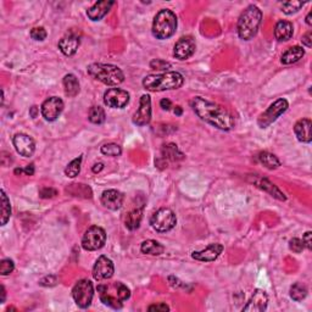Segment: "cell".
Returning <instances> with one entry per match:
<instances>
[{"label":"cell","instance_id":"6da1fadb","mask_svg":"<svg viewBox=\"0 0 312 312\" xmlns=\"http://www.w3.org/2000/svg\"><path fill=\"white\" fill-rule=\"evenodd\" d=\"M191 106L200 120L211 124L215 128L221 130L233 129L235 124L233 115L221 105L206 100L201 96H195L191 100Z\"/></svg>","mask_w":312,"mask_h":312},{"label":"cell","instance_id":"7a4b0ae2","mask_svg":"<svg viewBox=\"0 0 312 312\" xmlns=\"http://www.w3.org/2000/svg\"><path fill=\"white\" fill-rule=\"evenodd\" d=\"M262 21V11L256 5H249L238 19L237 31L242 41H251L259 32Z\"/></svg>","mask_w":312,"mask_h":312},{"label":"cell","instance_id":"3957f363","mask_svg":"<svg viewBox=\"0 0 312 312\" xmlns=\"http://www.w3.org/2000/svg\"><path fill=\"white\" fill-rule=\"evenodd\" d=\"M184 77L180 72L169 71V72L149 75L143 79V86L149 92H165V90L178 89L183 86Z\"/></svg>","mask_w":312,"mask_h":312},{"label":"cell","instance_id":"277c9868","mask_svg":"<svg viewBox=\"0 0 312 312\" xmlns=\"http://www.w3.org/2000/svg\"><path fill=\"white\" fill-rule=\"evenodd\" d=\"M87 71L90 77L110 87L118 86L124 81L122 70L111 64H92L88 66Z\"/></svg>","mask_w":312,"mask_h":312},{"label":"cell","instance_id":"5b68a950","mask_svg":"<svg viewBox=\"0 0 312 312\" xmlns=\"http://www.w3.org/2000/svg\"><path fill=\"white\" fill-rule=\"evenodd\" d=\"M177 30V16L174 11L171 10H160L152 21V35L156 39H164L171 38L176 33Z\"/></svg>","mask_w":312,"mask_h":312},{"label":"cell","instance_id":"8992f818","mask_svg":"<svg viewBox=\"0 0 312 312\" xmlns=\"http://www.w3.org/2000/svg\"><path fill=\"white\" fill-rule=\"evenodd\" d=\"M176 223H177L176 214L171 209L167 208L158 210L150 217V225L159 233H166V232L171 231L175 228Z\"/></svg>","mask_w":312,"mask_h":312},{"label":"cell","instance_id":"52a82bcc","mask_svg":"<svg viewBox=\"0 0 312 312\" xmlns=\"http://www.w3.org/2000/svg\"><path fill=\"white\" fill-rule=\"evenodd\" d=\"M72 297L75 302L78 305V307H89L90 303L93 301V297H94L93 283L89 279L78 280L72 289Z\"/></svg>","mask_w":312,"mask_h":312},{"label":"cell","instance_id":"ba28073f","mask_svg":"<svg viewBox=\"0 0 312 312\" xmlns=\"http://www.w3.org/2000/svg\"><path fill=\"white\" fill-rule=\"evenodd\" d=\"M105 243H106V232L99 226L89 227L82 238V246L87 251L99 250L103 248Z\"/></svg>","mask_w":312,"mask_h":312},{"label":"cell","instance_id":"9c48e42d","mask_svg":"<svg viewBox=\"0 0 312 312\" xmlns=\"http://www.w3.org/2000/svg\"><path fill=\"white\" fill-rule=\"evenodd\" d=\"M289 104L285 99H278L273 104L269 105V107L265 112H262L257 118V124L260 128H267L271 126L274 121L278 120V117L284 113L288 110Z\"/></svg>","mask_w":312,"mask_h":312},{"label":"cell","instance_id":"30bf717a","mask_svg":"<svg viewBox=\"0 0 312 312\" xmlns=\"http://www.w3.org/2000/svg\"><path fill=\"white\" fill-rule=\"evenodd\" d=\"M129 103V93L121 88H110L104 93V104L111 109H123Z\"/></svg>","mask_w":312,"mask_h":312},{"label":"cell","instance_id":"8fae6325","mask_svg":"<svg viewBox=\"0 0 312 312\" xmlns=\"http://www.w3.org/2000/svg\"><path fill=\"white\" fill-rule=\"evenodd\" d=\"M41 111L43 117L47 121H55L60 117L61 112L64 111V101L58 96H52L42 104Z\"/></svg>","mask_w":312,"mask_h":312},{"label":"cell","instance_id":"7c38bea8","mask_svg":"<svg viewBox=\"0 0 312 312\" xmlns=\"http://www.w3.org/2000/svg\"><path fill=\"white\" fill-rule=\"evenodd\" d=\"M115 273V266L113 262L109 257L101 255L98 260H96L94 267H93V277L95 280L100 282V280L110 279Z\"/></svg>","mask_w":312,"mask_h":312},{"label":"cell","instance_id":"4fadbf2b","mask_svg":"<svg viewBox=\"0 0 312 312\" xmlns=\"http://www.w3.org/2000/svg\"><path fill=\"white\" fill-rule=\"evenodd\" d=\"M151 120V99L149 95H141L139 107L133 115V123L137 126H146Z\"/></svg>","mask_w":312,"mask_h":312},{"label":"cell","instance_id":"5bb4252c","mask_svg":"<svg viewBox=\"0 0 312 312\" xmlns=\"http://www.w3.org/2000/svg\"><path fill=\"white\" fill-rule=\"evenodd\" d=\"M195 49H197V44L192 37H182L175 45L174 55L178 60H188L194 55Z\"/></svg>","mask_w":312,"mask_h":312},{"label":"cell","instance_id":"9a60e30c","mask_svg":"<svg viewBox=\"0 0 312 312\" xmlns=\"http://www.w3.org/2000/svg\"><path fill=\"white\" fill-rule=\"evenodd\" d=\"M14 146H15L16 151L24 158H30L36 151V143L30 135L24 134V133H19L13 138Z\"/></svg>","mask_w":312,"mask_h":312},{"label":"cell","instance_id":"2e32d148","mask_svg":"<svg viewBox=\"0 0 312 312\" xmlns=\"http://www.w3.org/2000/svg\"><path fill=\"white\" fill-rule=\"evenodd\" d=\"M268 296L265 290L256 289L251 295L250 300L243 307V312H262L267 308Z\"/></svg>","mask_w":312,"mask_h":312},{"label":"cell","instance_id":"e0dca14e","mask_svg":"<svg viewBox=\"0 0 312 312\" xmlns=\"http://www.w3.org/2000/svg\"><path fill=\"white\" fill-rule=\"evenodd\" d=\"M252 184L260 188L261 191L268 193L271 197L276 198L277 200L280 201H285L286 197L284 195V193L280 192V189L278 188L276 184H273L271 181H268L267 178H261L257 177V176H252Z\"/></svg>","mask_w":312,"mask_h":312},{"label":"cell","instance_id":"ac0fdd59","mask_svg":"<svg viewBox=\"0 0 312 312\" xmlns=\"http://www.w3.org/2000/svg\"><path fill=\"white\" fill-rule=\"evenodd\" d=\"M222 251L223 246L218 243H214L206 246L204 250L194 251L192 254V257L194 260L201 261V262H211V261L216 260L222 254Z\"/></svg>","mask_w":312,"mask_h":312},{"label":"cell","instance_id":"d6986e66","mask_svg":"<svg viewBox=\"0 0 312 312\" xmlns=\"http://www.w3.org/2000/svg\"><path fill=\"white\" fill-rule=\"evenodd\" d=\"M100 200L105 208L116 211V210L121 209L122 205H123L124 195L121 192L116 191V189H109V191L103 192Z\"/></svg>","mask_w":312,"mask_h":312},{"label":"cell","instance_id":"ffe728a7","mask_svg":"<svg viewBox=\"0 0 312 312\" xmlns=\"http://www.w3.org/2000/svg\"><path fill=\"white\" fill-rule=\"evenodd\" d=\"M79 45H81V39H79V37L73 35V33H70V35L62 37L60 42H59L58 47L64 55L72 56L77 53Z\"/></svg>","mask_w":312,"mask_h":312},{"label":"cell","instance_id":"44dd1931","mask_svg":"<svg viewBox=\"0 0 312 312\" xmlns=\"http://www.w3.org/2000/svg\"><path fill=\"white\" fill-rule=\"evenodd\" d=\"M113 5H115V2H111V0H104V2L95 3L92 8L87 10V16L92 21H100L111 10Z\"/></svg>","mask_w":312,"mask_h":312},{"label":"cell","instance_id":"7402d4cb","mask_svg":"<svg viewBox=\"0 0 312 312\" xmlns=\"http://www.w3.org/2000/svg\"><path fill=\"white\" fill-rule=\"evenodd\" d=\"M311 120H308V118H302V120H299L295 123L294 133L297 140L302 141V143H311Z\"/></svg>","mask_w":312,"mask_h":312},{"label":"cell","instance_id":"603a6c76","mask_svg":"<svg viewBox=\"0 0 312 312\" xmlns=\"http://www.w3.org/2000/svg\"><path fill=\"white\" fill-rule=\"evenodd\" d=\"M294 33V27L293 24L285 20H280L276 24L274 27V37L278 42H288L289 39H291Z\"/></svg>","mask_w":312,"mask_h":312},{"label":"cell","instance_id":"cb8c5ba5","mask_svg":"<svg viewBox=\"0 0 312 312\" xmlns=\"http://www.w3.org/2000/svg\"><path fill=\"white\" fill-rule=\"evenodd\" d=\"M141 218H143V206L134 208L129 212H127L126 218H124V225L129 231H135L140 226Z\"/></svg>","mask_w":312,"mask_h":312},{"label":"cell","instance_id":"d4e9b609","mask_svg":"<svg viewBox=\"0 0 312 312\" xmlns=\"http://www.w3.org/2000/svg\"><path fill=\"white\" fill-rule=\"evenodd\" d=\"M303 55H305V50L301 47H299V45H295V47L289 48L285 53H283L282 58H280V62L283 65L295 64L300 59H302Z\"/></svg>","mask_w":312,"mask_h":312},{"label":"cell","instance_id":"484cf974","mask_svg":"<svg viewBox=\"0 0 312 312\" xmlns=\"http://www.w3.org/2000/svg\"><path fill=\"white\" fill-rule=\"evenodd\" d=\"M161 155L164 160L169 161H181L184 159V154L178 149V146L174 143L165 144L161 149Z\"/></svg>","mask_w":312,"mask_h":312},{"label":"cell","instance_id":"4316f807","mask_svg":"<svg viewBox=\"0 0 312 312\" xmlns=\"http://www.w3.org/2000/svg\"><path fill=\"white\" fill-rule=\"evenodd\" d=\"M64 88H65V93L69 98H75V96L78 95L79 93V82L77 77L72 73H69L64 77Z\"/></svg>","mask_w":312,"mask_h":312},{"label":"cell","instance_id":"83f0119b","mask_svg":"<svg viewBox=\"0 0 312 312\" xmlns=\"http://www.w3.org/2000/svg\"><path fill=\"white\" fill-rule=\"evenodd\" d=\"M140 251L145 255L159 256V255L164 254V251H165V248H164V245H161L160 243L156 242V240L149 239V240H145V242L141 243Z\"/></svg>","mask_w":312,"mask_h":312},{"label":"cell","instance_id":"f1b7e54d","mask_svg":"<svg viewBox=\"0 0 312 312\" xmlns=\"http://www.w3.org/2000/svg\"><path fill=\"white\" fill-rule=\"evenodd\" d=\"M257 160L261 165H263L268 170H276L280 166L279 159L274 154H271L268 151H262L257 155Z\"/></svg>","mask_w":312,"mask_h":312},{"label":"cell","instance_id":"f546056e","mask_svg":"<svg viewBox=\"0 0 312 312\" xmlns=\"http://www.w3.org/2000/svg\"><path fill=\"white\" fill-rule=\"evenodd\" d=\"M11 217V204L7 193L2 191V226H5L9 222Z\"/></svg>","mask_w":312,"mask_h":312},{"label":"cell","instance_id":"4dcf8cb0","mask_svg":"<svg viewBox=\"0 0 312 312\" xmlns=\"http://www.w3.org/2000/svg\"><path fill=\"white\" fill-rule=\"evenodd\" d=\"M307 296V288L302 283H295L290 286V297L294 301H302Z\"/></svg>","mask_w":312,"mask_h":312},{"label":"cell","instance_id":"1f68e13d","mask_svg":"<svg viewBox=\"0 0 312 312\" xmlns=\"http://www.w3.org/2000/svg\"><path fill=\"white\" fill-rule=\"evenodd\" d=\"M88 118L92 123L94 124H101L106 120V115H105V110L100 106H92L89 110V115Z\"/></svg>","mask_w":312,"mask_h":312},{"label":"cell","instance_id":"d6a6232c","mask_svg":"<svg viewBox=\"0 0 312 312\" xmlns=\"http://www.w3.org/2000/svg\"><path fill=\"white\" fill-rule=\"evenodd\" d=\"M81 165H82V156H78V158H76L75 160L71 161L69 165L66 166V169H65V175L70 178L77 177L79 172H81Z\"/></svg>","mask_w":312,"mask_h":312},{"label":"cell","instance_id":"836d02e7","mask_svg":"<svg viewBox=\"0 0 312 312\" xmlns=\"http://www.w3.org/2000/svg\"><path fill=\"white\" fill-rule=\"evenodd\" d=\"M101 154L106 155V156H111V158H117L122 154V147L118 145V144L115 143H107L104 144L100 149Z\"/></svg>","mask_w":312,"mask_h":312},{"label":"cell","instance_id":"e575fe53","mask_svg":"<svg viewBox=\"0 0 312 312\" xmlns=\"http://www.w3.org/2000/svg\"><path fill=\"white\" fill-rule=\"evenodd\" d=\"M303 7L302 2H286L283 3L282 11L285 15H291V14L297 13Z\"/></svg>","mask_w":312,"mask_h":312},{"label":"cell","instance_id":"d590c367","mask_svg":"<svg viewBox=\"0 0 312 312\" xmlns=\"http://www.w3.org/2000/svg\"><path fill=\"white\" fill-rule=\"evenodd\" d=\"M14 269H15V263H14L13 260L4 259L0 262V274L2 276H8Z\"/></svg>","mask_w":312,"mask_h":312},{"label":"cell","instance_id":"8d00e7d4","mask_svg":"<svg viewBox=\"0 0 312 312\" xmlns=\"http://www.w3.org/2000/svg\"><path fill=\"white\" fill-rule=\"evenodd\" d=\"M116 288H117L118 297H120V300H121L122 302L126 301V300L129 299L130 290H129L128 286L124 285L123 283H121V282H116Z\"/></svg>","mask_w":312,"mask_h":312},{"label":"cell","instance_id":"74e56055","mask_svg":"<svg viewBox=\"0 0 312 312\" xmlns=\"http://www.w3.org/2000/svg\"><path fill=\"white\" fill-rule=\"evenodd\" d=\"M47 36L48 33L47 31L44 30V27H35L32 28V31H31V38L35 39L37 42L44 41V39L47 38Z\"/></svg>","mask_w":312,"mask_h":312},{"label":"cell","instance_id":"f35d334b","mask_svg":"<svg viewBox=\"0 0 312 312\" xmlns=\"http://www.w3.org/2000/svg\"><path fill=\"white\" fill-rule=\"evenodd\" d=\"M289 249L291 251L295 252V254H300L302 252L303 249H305V245H303V242L299 238H293V239L289 240Z\"/></svg>","mask_w":312,"mask_h":312},{"label":"cell","instance_id":"ab89813d","mask_svg":"<svg viewBox=\"0 0 312 312\" xmlns=\"http://www.w3.org/2000/svg\"><path fill=\"white\" fill-rule=\"evenodd\" d=\"M150 66H151V69L154 70H166L169 69V67H171V64L161 60V59H156V60H152L150 62Z\"/></svg>","mask_w":312,"mask_h":312},{"label":"cell","instance_id":"60d3db41","mask_svg":"<svg viewBox=\"0 0 312 312\" xmlns=\"http://www.w3.org/2000/svg\"><path fill=\"white\" fill-rule=\"evenodd\" d=\"M39 284L43 285V286L56 285L58 284V277L53 276V274H50V276H45L44 278H42V279L39 280Z\"/></svg>","mask_w":312,"mask_h":312},{"label":"cell","instance_id":"b9f144b4","mask_svg":"<svg viewBox=\"0 0 312 312\" xmlns=\"http://www.w3.org/2000/svg\"><path fill=\"white\" fill-rule=\"evenodd\" d=\"M58 194V192L53 188H43L39 191V197L43 198V199H49V198H54Z\"/></svg>","mask_w":312,"mask_h":312},{"label":"cell","instance_id":"7bdbcfd3","mask_svg":"<svg viewBox=\"0 0 312 312\" xmlns=\"http://www.w3.org/2000/svg\"><path fill=\"white\" fill-rule=\"evenodd\" d=\"M147 310L156 311V312H166V311H170V307L166 305V303L160 302V303H155V305H150L149 307H147Z\"/></svg>","mask_w":312,"mask_h":312},{"label":"cell","instance_id":"ee69618b","mask_svg":"<svg viewBox=\"0 0 312 312\" xmlns=\"http://www.w3.org/2000/svg\"><path fill=\"white\" fill-rule=\"evenodd\" d=\"M312 233L310 231L306 232L305 234H303L302 237V242H303V245H305V248H307L308 250H311L312 249Z\"/></svg>","mask_w":312,"mask_h":312},{"label":"cell","instance_id":"f6af8a7d","mask_svg":"<svg viewBox=\"0 0 312 312\" xmlns=\"http://www.w3.org/2000/svg\"><path fill=\"white\" fill-rule=\"evenodd\" d=\"M301 42L306 48H311L312 47V33L311 32L306 33V35L302 37Z\"/></svg>","mask_w":312,"mask_h":312},{"label":"cell","instance_id":"bcb514c9","mask_svg":"<svg viewBox=\"0 0 312 312\" xmlns=\"http://www.w3.org/2000/svg\"><path fill=\"white\" fill-rule=\"evenodd\" d=\"M160 106L163 107V110H166V111H169V110L172 107V103L169 100V99H163V100L160 101Z\"/></svg>","mask_w":312,"mask_h":312},{"label":"cell","instance_id":"7dc6e473","mask_svg":"<svg viewBox=\"0 0 312 312\" xmlns=\"http://www.w3.org/2000/svg\"><path fill=\"white\" fill-rule=\"evenodd\" d=\"M24 172L27 176H33V174H35V165H33V164H31V165H27L24 169Z\"/></svg>","mask_w":312,"mask_h":312},{"label":"cell","instance_id":"c3c4849f","mask_svg":"<svg viewBox=\"0 0 312 312\" xmlns=\"http://www.w3.org/2000/svg\"><path fill=\"white\" fill-rule=\"evenodd\" d=\"M104 169V164H101V163H99V164H95L94 166H93V172H94V174H99V172L101 171V170Z\"/></svg>","mask_w":312,"mask_h":312},{"label":"cell","instance_id":"681fc988","mask_svg":"<svg viewBox=\"0 0 312 312\" xmlns=\"http://www.w3.org/2000/svg\"><path fill=\"white\" fill-rule=\"evenodd\" d=\"M0 289H2V299H0V303H4L5 299H7V290H5L4 285L0 286Z\"/></svg>","mask_w":312,"mask_h":312},{"label":"cell","instance_id":"f907efd6","mask_svg":"<svg viewBox=\"0 0 312 312\" xmlns=\"http://www.w3.org/2000/svg\"><path fill=\"white\" fill-rule=\"evenodd\" d=\"M37 112H38V107H37V106H32V107H31L30 113H31V116H32L33 118H36V117H37Z\"/></svg>","mask_w":312,"mask_h":312},{"label":"cell","instance_id":"816d5d0a","mask_svg":"<svg viewBox=\"0 0 312 312\" xmlns=\"http://www.w3.org/2000/svg\"><path fill=\"white\" fill-rule=\"evenodd\" d=\"M311 15L312 13L310 11V13L307 14V16H306V24L308 25V26H312V20H311Z\"/></svg>","mask_w":312,"mask_h":312},{"label":"cell","instance_id":"f5cc1de1","mask_svg":"<svg viewBox=\"0 0 312 312\" xmlns=\"http://www.w3.org/2000/svg\"><path fill=\"white\" fill-rule=\"evenodd\" d=\"M175 113H176V115H177V116H181V115H182V107H181V106H176Z\"/></svg>","mask_w":312,"mask_h":312},{"label":"cell","instance_id":"db71d44e","mask_svg":"<svg viewBox=\"0 0 312 312\" xmlns=\"http://www.w3.org/2000/svg\"><path fill=\"white\" fill-rule=\"evenodd\" d=\"M22 172H24V169H16L15 170V174L16 175H21Z\"/></svg>","mask_w":312,"mask_h":312}]
</instances>
